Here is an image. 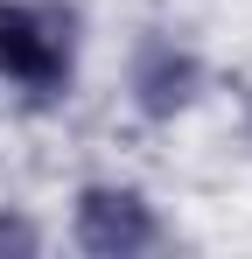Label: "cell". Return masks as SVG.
Returning a JSON list of instances; mask_svg holds the SVG:
<instances>
[{
	"label": "cell",
	"mask_w": 252,
	"mask_h": 259,
	"mask_svg": "<svg viewBox=\"0 0 252 259\" xmlns=\"http://www.w3.org/2000/svg\"><path fill=\"white\" fill-rule=\"evenodd\" d=\"M196 91H203V63H196V49L168 42V35H147V42L133 49V105H140L147 119H175V112H189Z\"/></svg>",
	"instance_id": "3957f363"
},
{
	"label": "cell",
	"mask_w": 252,
	"mask_h": 259,
	"mask_svg": "<svg viewBox=\"0 0 252 259\" xmlns=\"http://www.w3.org/2000/svg\"><path fill=\"white\" fill-rule=\"evenodd\" d=\"M7 252H14V259H35L42 252V231L21 210H0V259H7Z\"/></svg>",
	"instance_id": "277c9868"
},
{
	"label": "cell",
	"mask_w": 252,
	"mask_h": 259,
	"mask_svg": "<svg viewBox=\"0 0 252 259\" xmlns=\"http://www.w3.org/2000/svg\"><path fill=\"white\" fill-rule=\"evenodd\" d=\"M70 231L91 259H133L147 245H161V224L147 210L140 189H119V182H91L77 189V210H70Z\"/></svg>",
	"instance_id": "7a4b0ae2"
},
{
	"label": "cell",
	"mask_w": 252,
	"mask_h": 259,
	"mask_svg": "<svg viewBox=\"0 0 252 259\" xmlns=\"http://www.w3.org/2000/svg\"><path fill=\"white\" fill-rule=\"evenodd\" d=\"M0 84L56 98L70 84V21L35 0H0Z\"/></svg>",
	"instance_id": "6da1fadb"
}]
</instances>
